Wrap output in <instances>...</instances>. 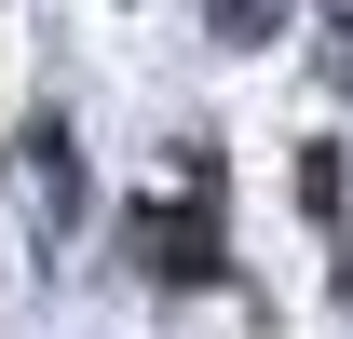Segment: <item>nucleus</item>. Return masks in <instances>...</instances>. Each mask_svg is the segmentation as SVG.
Instances as JSON below:
<instances>
[{
    "instance_id": "obj_1",
    "label": "nucleus",
    "mask_w": 353,
    "mask_h": 339,
    "mask_svg": "<svg viewBox=\"0 0 353 339\" xmlns=\"http://www.w3.org/2000/svg\"><path fill=\"white\" fill-rule=\"evenodd\" d=\"M218 14H231V28H272V0H218Z\"/></svg>"
}]
</instances>
